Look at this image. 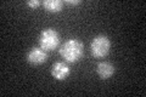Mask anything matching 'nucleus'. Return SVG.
<instances>
[{
  "label": "nucleus",
  "mask_w": 146,
  "mask_h": 97,
  "mask_svg": "<svg viewBox=\"0 0 146 97\" xmlns=\"http://www.w3.org/2000/svg\"><path fill=\"white\" fill-rule=\"evenodd\" d=\"M60 55L63 61L67 63H76L83 57L84 55V45L78 39H68L61 45Z\"/></svg>",
  "instance_id": "nucleus-1"
},
{
  "label": "nucleus",
  "mask_w": 146,
  "mask_h": 97,
  "mask_svg": "<svg viewBox=\"0 0 146 97\" xmlns=\"http://www.w3.org/2000/svg\"><path fill=\"white\" fill-rule=\"evenodd\" d=\"M26 4H27V6H29L31 9H36L42 3H40L39 0H29V1H27Z\"/></svg>",
  "instance_id": "nucleus-8"
},
{
  "label": "nucleus",
  "mask_w": 146,
  "mask_h": 97,
  "mask_svg": "<svg viewBox=\"0 0 146 97\" xmlns=\"http://www.w3.org/2000/svg\"><path fill=\"white\" fill-rule=\"evenodd\" d=\"M43 6L48 12L57 13V12H60L62 10L63 3L61 1V0H45V1L43 3Z\"/></svg>",
  "instance_id": "nucleus-7"
},
{
  "label": "nucleus",
  "mask_w": 146,
  "mask_h": 97,
  "mask_svg": "<svg viewBox=\"0 0 146 97\" xmlns=\"http://www.w3.org/2000/svg\"><path fill=\"white\" fill-rule=\"evenodd\" d=\"M80 3H82L80 0H65V4H67V5H72V6L79 5Z\"/></svg>",
  "instance_id": "nucleus-9"
},
{
  "label": "nucleus",
  "mask_w": 146,
  "mask_h": 97,
  "mask_svg": "<svg viewBox=\"0 0 146 97\" xmlns=\"http://www.w3.org/2000/svg\"><path fill=\"white\" fill-rule=\"evenodd\" d=\"M60 46V34L54 28H45L40 32L39 48L45 51H54Z\"/></svg>",
  "instance_id": "nucleus-2"
},
{
  "label": "nucleus",
  "mask_w": 146,
  "mask_h": 97,
  "mask_svg": "<svg viewBox=\"0 0 146 97\" xmlns=\"http://www.w3.org/2000/svg\"><path fill=\"white\" fill-rule=\"evenodd\" d=\"M115 71H116L115 66L110 62H100L96 66V73L100 77V79H102V80L110 79V78L115 74Z\"/></svg>",
  "instance_id": "nucleus-6"
},
{
  "label": "nucleus",
  "mask_w": 146,
  "mask_h": 97,
  "mask_svg": "<svg viewBox=\"0 0 146 97\" xmlns=\"http://www.w3.org/2000/svg\"><path fill=\"white\" fill-rule=\"evenodd\" d=\"M111 50V40L107 35L99 34L94 36L90 43V52L95 58H104L110 53Z\"/></svg>",
  "instance_id": "nucleus-3"
},
{
  "label": "nucleus",
  "mask_w": 146,
  "mask_h": 97,
  "mask_svg": "<svg viewBox=\"0 0 146 97\" xmlns=\"http://www.w3.org/2000/svg\"><path fill=\"white\" fill-rule=\"evenodd\" d=\"M27 62L32 66H42L48 61V52L42 48H32L26 55Z\"/></svg>",
  "instance_id": "nucleus-4"
},
{
  "label": "nucleus",
  "mask_w": 146,
  "mask_h": 97,
  "mask_svg": "<svg viewBox=\"0 0 146 97\" xmlns=\"http://www.w3.org/2000/svg\"><path fill=\"white\" fill-rule=\"evenodd\" d=\"M71 74V68L68 66V63L65 61H57L52 64L51 67V75L54 79L58 81L66 80Z\"/></svg>",
  "instance_id": "nucleus-5"
}]
</instances>
